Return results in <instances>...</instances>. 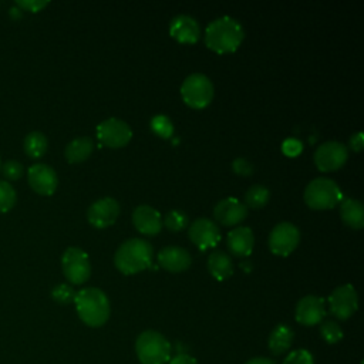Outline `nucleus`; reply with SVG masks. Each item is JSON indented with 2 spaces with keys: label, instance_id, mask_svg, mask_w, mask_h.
<instances>
[{
  "label": "nucleus",
  "instance_id": "nucleus-1",
  "mask_svg": "<svg viewBox=\"0 0 364 364\" xmlns=\"http://www.w3.org/2000/svg\"><path fill=\"white\" fill-rule=\"evenodd\" d=\"M245 38L242 24L230 17L223 16L212 20L205 30V44L218 54L235 51Z\"/></svg>",
  "mask_w": 364,
  "mask_h": 364
},
{
  "label": "nucleus",
  "instance_id": "nucleus-2",
  "mask_svg": "<svg viewBox=\"0 0 364 364\" xmlns=\"http://www.w3.org/2000/svg\"><path fill=\"white\" fill-rule=\"evenodd\" d=\"M74 304L81 321L90 327H101L109 318V300L98 287H85L77 291Z\"/></svg>",
  "mask_w": 364,
  "mask_h": 364
},
{
  "label": "nucleus",
  "instance_id": "nucleus-3",
  "mask_svg": "<svg viewBox=\"0 0 364 364\" xmlns=\"http://www.w3.org/2000/svg\"><path fill=\"white\" fill-rule=\"evenodd\" d=\"M154 256L152 245L144 239L125 240L114 255L115 267L124 274H135L151 266Z\"/></svg>",
  "mask_w": 364,
  "mask_h": 364
},
{
  "label": "nucleus",
  "instance_id": "nucleus-4",
  "mask_svg": "<svg viewBox=\"0 0 364 364\" xmlns=\"http://www.w3.org/2000/svg\"><path fill=\"white\" fill-rule=\"evenodd\" d=\"M135 353L141 364H166L171 358V344L161 333L145 330L135 341Z\"/></svg>",
  "mask_w": 364,
  "mask_h": 364
},
{
  "label": "nucleus",
  "instance_id": "nucleus-5",
  "mask_svg": "<svg viewBox=\"0 0 364 364\" xmlns=\"http://www.w3.org/2000/svg\"><path fill=\"white\" fill-rule=\"evenodd\" d=\"M343 192L330 178L318 176L310 181L304 189V202L309 208L323 210L331 209L341 202Z\"/></svg>",
  "mask_w": 364,
  "mask_h": 364
},
{
  "label": "nucleus",
  "instance_id": "nucleus-6",
  "mask_svg": "<svg viewBox=\"0 0 364 364\" xmlns=\"http://www.w3.org/2000/svg\"><path fill=\"white\" fill-rule=\"evenodd\" d=\"M213 94L215 90L210 78L202 73L189 74L181 85L182 100L195 109L208 107L213 100Z\"/></svg>",
  "mask_w": 364,
  "mask_h": 364
},
{
  "label": "nucleus",
  "instance_id": "nucleus-7",
  "mask_svg": "<svg viewBox=\"0 0 364 364\" xmlns=\"http://www.w3.org/2000/svg\"><path fill=\"white\" fill-rule=\"evenodd\" d=\"M61 267L65 279L73 284H82L91 274V263L88 255L77 247L70 246L61 256Z\"/></svg>",
  "mask_w": 364,
  "mask_h": 364
},
{
  "label": "nucleus",
  "instance_id": "nucleus-8",
  "mask_svg": "<svg viewBox=\"0 0 364 364\" xmlns=\"http://www.w3.org/2000/svg\"><path fill=\"white\" fill-rule=\"evenodd\" d=\"M314 164L321 172H331L340 169L348 159V149L343 142L327 141L314 151Z\"/></svg>",
  "mask_w": 364,
  "mask_h": 364
},
{
  "label": "nucleus",
  "instance_id": "nucleus-9",
  "mask_svg": "<svg viewBox=\"0 0 364 364\" xmlns=\"http://www.w3.org/2000/svg\"><path fill=\"white\" fill-rule=\"evenodd\" d=\"M300 242V230L290 222L277 223L269 235L270 252L277 256L290 255Z\"/></svg>",
  "mask_w": 364,
  "mask_h": 364
},
{
  "label": "nucleus",
  "instance_id": "nucleus-10",
  "mask_svg": "<svg viewBox=\"0 0 364 364\" xmlns=\"http://www.w3.org/2000/svg\"><path fill=\"white\" fill-rule=\"evenodd\" d=\"M98 139L108 148H121L132 138L131 127L119 118H107L97 125Z\"/></svg>",
  "mask_w": 364,
  "mask_h": 364
},
{
  "label": "nucleus",
  "instance_id": "nucleus-11",
  "mask_svg": "<svg viewBox=\"0 0 364 364\" xmlns=\"http://www.w3.org/2000/svg\"><path fill=\"white\" fill-rule=\"evenodd\" d=\"M330 311L340 320L350 318L358 309V296L353 284L346 283L336 287L328 296Z\"/></svg>",
  "mask_w": 364,
  "mask_h": 364
},
{
  "label": "nucleus",
  "instance_id": "nucleus-12",
  "mask_svg": "<svg viewBox=\"0 0 364 364\" xmlns=\"http://www.w3.org/2000/svg\"><path fill=\"white\" fill-rule=\"evenodd\" d=\"M188 235L191 242L199 249H213L220 240V230L218 225L208 218L195 219L188 229Z\"/></svg>",
  "mask_w": 364,
  "mask_h": 364
},
{
  "label": "nucleus",
  "instance_id": "nucleus-13",
  "mask_svg": "<svg viewBox=\"0 0 364 364\" xmlns=\"http://www.w3.org/2000/svg\"><path fill=\"white\" fill-rule=\"evenodd\" d=\"M119 210L121 208L118 200L111 196H105L90 205L87 210V219L94 228L104 229L114 225L119 216Z\"/></svg>",
  "mask_w": 364,
  "mask_h": 364
},
{
  "label": "nucleus",
  "instance_id": "nucleus-14",
  "mask_svg": "<svg viewBox=\"0 0 364 364\" xmlns=\"http://www.w3.org/2000/svg\"><path fill=\"white\" fill-rule=\"evenodd\" d=\"M27 176H28V183L30 186L40 195H53L54 191L57 189L58 185V178L55 171L47 165V164H33L28 171H27Z\"/></svg>",
  "mask_w": 364,
  "mask_h": 364
},
{
  "label": "nucleus",
  "instance_id": "nucleus-15",
  "mask_svg": "<svg viewBox=\"0 0 364 364\" xmlns=\"http://www.w3.org/2000/svg\"><path fill=\"white\" fill-rule=\"evenodd\" d=\"M326 316V306L324 300L314 294H307L301 297L294 310V317L297 323L303 326H316Z\"/></svg>",
  "mask_w": 364,
  "mask_h": 364
},
{
  "label": "nucleus",
  "instance_id": "nucleus-16",
  "mask_svg": "<svg viewBox=\"0 0 364 364\" xmlns=\"http://www.w3.org/2000/svg\"><path fill=\"white\" fill-rule=\"evenodd\" d=\"M169 34L178 43L193 44L200 37V27L192 16L178 14L169 23Z\"/></svg>",
  "mask_w": 364,
  "mask_h": 364
},
{
  "label": "nucleus",
  "instance_id": "nucleus-17",
  "mask_svg": "<svg viewBox=\"0 0 364 364\" xmlns=\"http://www.w3.org/2000/svg\"><path fill=\"white\" fill-rule=\"evenodd\" d=\"M215 219L225 226H236L247 216V208L236 198H225L215 205Z\"/></svg>",
  "mask_w": 364,
  "mask_h": 364
},
{
  "label": "nucleus",
  "instance_id": "nucleus-18",
  "mask_svg": "<svg viewBox=\"0 0 364 364\" xmlns=\"http://www.w3.org/2000/svg\"><path fill=\"white\" fill-rule=\"evenodd\" d=\"M132 223L142 235L154 236L162 229L161 213L151 205H139L132 212Z\"/></svg>",
  "mask_w": 364,
  "mask_h": 364
},
{
  "label": "nucleus",
  "instance_id": "nucleus-19",
  "mask_svg": "<svg viewBox=\"0 0 364 364\" xmlns=\"http://www.w3.org/2000/svg\"><path fill=\"white\" fill-rule=\"evenodd\" d=\"M191 263V253L181 246H165L158 253V264L171 273L183 272Z\"/></svg>",
  "mask_w": 364,
  "mask_h": 364
},
{
  "label": "nucleus",
  "instance_id": "nucleus-20",
  "mask_svg": "<svg viewBox=\"0 0 364 364\" xmlns=\"http://www.w3.org/2000/svg\"><path fill=\"white\" fill-rule=\"evenodd\" d=\"M228 249L232 255L237 257H246L252 253L255 245V236L250 228L247 226H237L233 228L226 237Z\"/></svg>",
  "mask_w": 364,
  "mask_h": 364
},
{
  "label": "nucleus",
  "instance_id": "nucleus-21",
  "mask_svg": "<svg viewBox=\"0 0 364 364\" xmlns=\"http://www.w3.org/2000/svg\"><path fill=\"white\" fill-rule=\"evenodd\" d=\"M208 270L210 276L219 282L229 279L233 273L230 256L223 250H212L208 257Z\"/></svg>",
  "mask_w": 364,
  "mask_h": 364
},
{
  "label": "nucleus",
  "instance_id": "nucleus-22",
  "mask_svg": "<svg viewBox=\"0 0 364 364\" xmlns=\"http://www.w3.org/2000/svg\"><path fill=\"white\" fill-rule=\"evenodd\" d=\"M340 216L351 229H361L364 226V208L357 199H343L340 203Z\"/></svg>",
  "mask_w": 364,
  "mask_h": 364
},
{
  "label": "nucleus",
  "instance_id": "nucleus-23",
  "mask_svg": "<svg viewBox=\"0 0 364 364\" xmlns=\"http://www.w3.org/2000/svg\"><path fill=\"white\" fill-rule=\"evenodd\" d=\"M293 340H294L293 330L286 324H277L269 336L267 346L273 355H280L291 347Z\"/></svg>",
  "mask_w": 364,
  "mask_h": 364
},
{
  "label": "nucleus",
  "instance_id": "nucleus-24",
  "mask_svg": "<svg viewBox=\"0 0 364 364\" xmlns=\"http://www.w3.org/2000/svg\"><path fill=\"white\" fill-rule=\"evenodd\" d=\"M92 139L90 136H77L65 146L64 155L70 164H78L85 161L92 152Z\"/></svg>",
  "mask_w": 364,
  "mask_h": 364
},
{
  "label": "nucleus",
  "instance_id": "nucleus-25",
  "mask_svg": "<svg viewBox=\"0 0 364 364\" xmlns=\"http://www.w3.org/2000/svg\"><path fill=\"white\" fill-rule=\"evenodd\" d=\"M47 136L40 131H31L24 138V152L31 158H40L47 151Z\"/></svg>",
  "mask_w": 364,
  "mask_h": 364
},
{
  "label": "nucleus",
  "instance_id": "nucleus-26",
  "mask_svg": "<svg viewBox=\"0 0 364 364\" xmlns=\"http://www.w3.org/2000/svg\"><path fill=\"white\" fill-rule=\"evenodd\" d=\"M270 199V191L263 185H252L245 193V206L260 209L266 206Z\"/></svg>",
  "mask_w": 364,
  "mask_h": 364
},
{
  "label": "nucleus",
  "instance_id": "nucleus-27",
  "mask_svg": "<svg viewBox=\"0 0 364 364\" xmlns=\"http://www.w3.org/2000/svg\"><path fill=\"white\" fill-rule=\"evenodd\" d=\"M151 129L155 135L164 138V139H168V138H172L173 135V124L172 121L164 115V114H156L151 118Z\"/></svg>",
  "mask_w": 364,
  "mask_h": 364
},
{
  "label": "nucleus",
  "instance_id": "nucleus-28",
  "mask_svg": "<svg viewBox=\"0 0 364 364\" xmlns=\"http://www.w3.org/2000/svg\"><path fill=\"white\" fill-rule=\"evenodd\" d=\"M320 334L323 340L328 344H336L343 338L341 327L333 320H326L320 324Z\"/></svg>",
  "mask_w": 364,
  "mask_h": 364
},
{
  "label": "nucleus",
  "instance_id": "nucleus-29",
  "mask_svg": "<svg viewBox=\"0 0 364 364\" xmlns=\"http://www.w3.org/2000/svg\"><path fill=\"white\" fill-rule=\"evenodd\" d=\"M17 199L16 189L11 186V183L6 181H0V212L10 210Z\"/></svg>",
  "mask_w": 364,
  "mask_h": 364
},
{
  "label": "nucleus",
  "instance_id": "nucleus-30",
  "mask_svg": "<svg viewBox=\"0 0 364 364\" xmlns=\"http://www.w3.org/2000/svg\"><path fill=\"white\" fill-rule=\"evenodd\" d=\"M164 223L165 226L172 230V232H178V230H182L183 228H186L188 225V215L182 210H178V209H173V210H169L166 215H165V219H164Z\"/></svg>",
  "mask_w": 364,
  "mask_h": 364
},
{
  "label": "nucleus",
  "instance_id": "nucleus-31",
  "mask_svg": "<svg viewBox=\"0 0 364 364\" xmlns=\"http://www.w3.org/2000/svg\"><path fill=\"white\" fill-rule=\"evenodd\" d=\"M75 293H77V291H74V289H73L70 284H67V283H60V284H57V286L53 287V290H51V297H53L57 303H60V304H68V303L74 301Z\"/></svg>",
  "mask_w": 364,
  "mask_h": 364
},
{
  "label": "nucleus",
  "instance_id": "nucleus-32",
  "mask_svg": "<svg viewBox=\"0 0 364 364\" xmlns=\"http://www.w3.org/2000/svg\"><path fill=\"white\" fill-rule=\"evenodd\" d=\"M283 364H314V360L310 351L304 348H297L286 355Z\"/></svg>",
  "mask_w": 364,
  "mask_h": 364
},
{
  "label": "nucleus",
  "instance_id": "nucleus-33",
  "mask_svg": "<svg viewBox=\"0 0 364 364\" xmlns=\"http://www.w3.org/2000/svg\"><path fill=\"white\" fill-rule=\"evenodd\" d=\"M1 169H3L4 176H6L7 179H10V181L18 179V178L23 175V172H24L23 165H21L20 162L14 161V159H10V161L4 162L3 166H1Z\"/></svg>",
  "mask_w": 364,
  "mask_h": 364
},
{
  "label": "nucleus",
  "instance_id": "nucleus-34",
  "mask_svg": "<svg viewBox=\"0 0 364 364\" xmlns=\"http://www.w3.org/2000/svg\"><path fill=\"white\" fill-rule=\"evenodd\" d=\"M303 149V144L297 138H287L282 144V151L287 156H297Z\"/></svg>",
  "mask_w": 364,
  "mask_h": 364
},
{
  "label": "nucleus",
  "instance_id": "nucleus-35",
  "mask_svg": "<svg viewBox=\"0 0 364 364\" xmlns=\"http://www.w3.org/2000/svg\"><path fill=\"white\" fill-rule=\"evenodd\" d=\"M232 169L235 173L242 176H249L253 173V165L246 158H236L232 162Z\"/></svg>",
  "mask_w": 364,
  "mask_h": 364
},
{
  "label": "nucleus",
  "instance_id": "nucleus-36",
  "mask_svg": "<svg viewBox=\"0 0 364 364\" xmlns=\"http://www.w3.org/2000/svg\"><path fill=\"white\" fill-rule=\"evenodd\" d=\"M48 4V1L46 0H18L17 1V6L26 9V10H30V11H38L41 10L43 7H46Z\"/></svg>",
  "mask_w": 364,
  "mask_h": 364
},
{
  "label": "nucleus",
  "instance_id": "nucleus-37",
  "mask_svg": "<svg viewBox=\"0 0 364 364\" xmlns=\"http://www.w3.org/2000/svg\"><path fill=\"white\" fill-rule=\"evenodd\" d=\"M168 364H198L196 358H193L192 355L186 354V353H178L176 355L171 357Z\"/></svg>",
  "mask_w": 364,
  "mask_h": 364
},
{
  "label": "nucleus",
  "instance_id": "nucleus-38",
  "mask_svg": "<svg viewBox=\"0 0 364 364\" xmlns=\"http://www.w3.org/2000/svg\"><path fill=\"white\" fill-rule=\"evenodd\" d=\"M348 145H350V148H351L353 151L360 152V151L363 149V146H364V136H363V132L358 131V132L353 134V135L350 136Z\"/></svg>",
  "mask_w": 364,
  "mask_h": 364
},
{
  "label": "nucleus",
  "instance_id": "nucleus-39",
  "mask_svg": "<svg viewBox=\"0 0 364 364\" xmlns=\"http://www.w3.org/2000/svg\"><path fill=\"white\" fill-rule=\"evenodd\" d=\"M245 364H274V363L266 357H255V358H250L249 361H246Z\"/></svg>",
  "mask_w": 364,
  "mask_h": 364
},
{
  "label": "nucleus",
  "instance_id": "nucleus-40",
  "mask_svg": "<svg viewBox=\"0 0 364 364\" xmlns=\"http://www.w3.org/2000/svg\"><path fill=\"white\" fill-rule=\"evenodd\" d=\"M242 267H243L246 272H250V269H252V266L247 264V260H245V262L242 263Z\"/></svg>",
  "mask_w": 364,
  "mask_h": 364
}]
</instances>
